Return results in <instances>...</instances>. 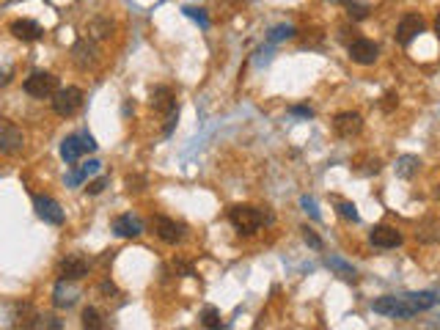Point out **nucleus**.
<instances>
[{"instance_id":"1","label":"nucleus","mask_w":440,"mask_h":330,"mask_svg":"<svg viewBox=\"0 0 440 330\" xmlns=\"http://www.w3.org/2000/svg\"><path fill=\"white\" fill-rule=\"evenodd\" d=\"M440 300L438 292H407V294H385V297H377L372 303V311L375 314H382V316H391V319H410L416 316L419 311L432 309Z\"/></svg>"},{"instance_id":"2","label":"nucleus","mask_w":440,"mask_h":330,"mask_svg":"<svg viewBox=\"0 0 440 330\" xmlns=\"http://www.w3.org/2000/svg\"><path fill=\"white\" fill-rule=\"evenodd\" d=\"M229 220H231V226L237 228L240 234H245V237L256 234V231L262 228V223H264V220H267V223H273V218H270V215L264 218V212H262V209H256V206H248V204L231 206Z\"/></svg>"},{"instance_id":"3","label":"nucleus","mask_w":440,"mask_h":330,"mask_svg":"<svg viewBox=\"0 0 440 330\" xmlns=\"http://www.w3.org/2000/svg\"><path fill=\"white\" fill-rule=\"evenodd\" d=\"M80 107H83V91L77 85H66V88H58L53 94V110L63 119L75 116Z\"/></svg>"},{"instance_id":"4","label":"nucleus","mask_w":440,"mask_h":330,"mask_svg":"<svg viewBox=\"0 0 440 330\" xmlns=\"http://www.w3.org/2000/svg\"><path fill=\"white\" fill-rule=\"evenodd\" d=\"M25 94H31V97H36V100H50L58 88H61V82L55 75H50V72H33L31 78H25Z\"/></svg>"},{"instance_id":"5","label":"nucleus","mask_w":440,"mask_h":330,"mask_svg":"<svg viewBox=\"0 0 440 330\" xmlns=\"http://www.w3.org/2000/svg\"><path fill=\"white\" fill-rule=\"evenodd\" d=\"M94 149H97L94 135L77 132V135H69V138H63L61 141V157L66 163H77L85 151H94Z\"/></svg>"},{"instance_id":"6","label":"nucleus","mask_w":440,"mask_h":330,"mask_svg":"<svg viewBox=\"0 0 440 330\" xmlns=\"http://www.w3.org/2000/svg\"><path fill=\"white\" fill-rule=\"evenodd\" d=\"M33 206H36V215L42 218L44 223H50V226H63L66 215H63L61 204H58L55 198H50V196H33Z\"/></svg>"},{"instance_id":"7","label":"nucleus","mask_w":440,"mask_h":330,"mask_svg":"<svg viewBox=\"0 0 440 330\" xmlns=\"http://www.w3.org/2000/svg\"><path fill=\"white\" fill-rule=\"evenodd\" d=\"M151 226L157 231V237H160L163 243H168V245H176V243H182V237H185V226L176 223V220H171V218H163V215L151 218Z\"/></svg>"},{"instance_id":"8","label":"nucleus","mask_w":440,"mask_h":330,"mask_svg":"<svg viewBox=\"0 0 440 330\" xmlns=\"http://www.w3.org/2000/svg\"><path fill=\"white\" fill-rule=\"evenodd\" d=\"M80 300V287L69 278H58V284L53 289V303L55 309H72Z\"/></svg>"},{"instance_id":"9","label":"nucleus","mask_w":440,"mask_h":330,"mask_svg":"<svg viewBox=\"0 0 440 330\" xmlns=\"http://www.w3.org/2000/svg\"><path fill=\"white\" fill-rule=\"evenodd\" d=\"M22 146H25V138L22 132L9 122H0V154H17Z\"/></svg>"},{"instance_id":"10","label":"nucleus","mask_w":440,"mask_h":330,"mask_svg":"<svg viewBox=\"0 0 440 330\" xmlns=\"http://www.w3.org/2000/svg\"><path fill=\"white\" fill-rule=\"evenodd\" d=\"M419 33H424V20H421L419 14H404L397 25V41L402 47H407L410 41L416 39Z\"/></svg>"},{"instance_id":"11","label":"nucleus","mask_w":440,"mask_h":330,"mask_svg":"<svg viewBox=\"0 0 440 330\" xmlns=\"http://www.w3.org/2000/svg\"><path fill=\"white\" fill-rule=\"evenodd\" d=\"M377 55L380 50L372 39H355L350 44V58L355 63H360V66H372V63L377 61Z\"/></svg>"},{"instance_id":"12","label":"nucleus","mask_w":440,"mask_h":330,"mask_svg":"<svg viewBox=\"0 0 440 330\" xmlns=\"http://www.w3.org/2000/svg\"><path fill=\"white\" fill-rule=\"evenodd\" d=\"M333 129L336 135H341V138H353L363 129V119H360V113H353V110L338 113L333 119Z\"/></svg>"},{"instance_id":"13","label":"nucleus","mask_w":440,"mask_h":330,"mask_svg":"<svg viewBox=\"0 0 440 330\" xmlns=\"http://www.w3.org/2000/svg\"><path fill=\"white\" fill-rule=\"evenodd\" d=\"M369 243H372L375 247L388 250V247H399V245H402V234H399L394 226H375V228H372V234H369Z\"/></svg>"},{"instance_id":"14","label":"nucleus","mask_w":440,"mask_h":330,"mask_svg":"<svg viewBox=\"0 0 440 330\" xmlns=\"http://www.w3.org/2000/svg\"><path fill=\"white\" fill-rule=\"evenodd\" d=\"M58 275L69 278V281H80L83 275H88V259H83V256H66L58 265Z\"/></svg>"},{"instance_id":"15","label":"nucleus","mask_w":440,"mask_h":330,"mask_svg":"<svg viewBox=\"0 0 440 330\" xmlns=\"http://www.w3.org/2000/svg\"><path fill=\"white\" fill-rule=\"evenodd\" d=\"M9 31L22 41H39L44 36V28L33 20H14L9 25Z\"/></svg>"},{"instance_id":"16","label":"nucleus","mask_w":440,"mask_h":330,"mask_svg":"<svg viewBox=\"0 0 440 330\" xmlns=\"http://www.w3.org/2000/svg\"><path fill=\"white\" fill-rule=\"evenodd\" d=\"M113 231H116L119 237L132 240V237H141V234H144V223H141V218H135V215H119V218L113 220Z\"/></svg>"},{"instance_id":"17","label":"nucleus","mask_w":440,"mask_h":330,"mask_svg":"<svg viewBox=\"0 0 440 330\" xmlns=\"http://www.w3.org/2000/svg\"><path fill=\"white\" fill-rule=\"evenodd\" d=\"M151 107L154 110H160V113H173L176 110V97H173V91L168 88V85H157L154 91H151Z\"/></svg>"},{"instance_id":"18","label":"nucleus","mask_w":440,"mask_h":330,"mask_svg":"<svg viewBox=\"0 0 440 330\" xmlns=\"http://www.w3.org/2000/svg\"><path fill=\"white\" fill-rule=\"evenodd\" d=\"M72 58H75V63H77L80 69H88V66L97 63V47L88 39H80L75 44V50H72Z\"/></svg>"},{"instance_id":"19","label":"nucleus","mask_w":440,"mask_h":330,"mask_svg":"<svg viewBox=\"0 0 440 330\" xmlns=\"http://www.w3.org/2000/svg\"><path fill=\"white\" fill-rule=\"evenodd\" d=\"M100 168H102V163L100 160H88V163H83L80 168H75L69 176H66V185L69 187H77L83 185L88 176H94V174H100Z\"/></svg>"},{"instance_id":"20","label":"nucleus","mask_w":440,"mask_h":330,"mask_svg":"<svg viewBox=\"0 0 440 330\" xmlns=\"http://www.w3.org/2000/svg\"><path fill=\"white\" fill-rule=\"evenodd\" d=\"M325 265H328V270H333L338 278H344V281H350V284H355L358 281V270L353 267L350 262H344L341 256H328Z\"/></svg>"},{"instance_id":"21","label":"nucleus","mask_w":440,"mask_h":330,"mask_svg":"<svg viewBox=\"0 0 440 330\" xmlns=\"http://www.w3.org/2000/svg\"><path fill=\"white\" fill-rule=\"evenodd\" d=\"M419 168H421V160L416 154H402L397 160V176H402V179H413V176L419 174Z\"/></svg>"},{"instance_id":"22","label":"nucleus","mask_w":440,"mask_h":330,"mask_svg":"<svg viewBox=\"0 0 440 330\" xmlns=\"http://www.w3.org/2000/svg\"><path fill=\"white\" fill-rule=\"evenodd\" d=\"M294 33H297V28H294V25H275L273 31L267 33V41H270V44H278V41L292 39Z\"/></svg>"},{"instance_id":"23","label":"nucleus","mask_w":440,"mask_h":330,"mask_svg":"<svg viewBox=\"0 0 440 330\" xmlns=\"http://www.w3.org/2000/svg\"><path fill=\"white\" fill-rule=\"evenodd\" d=\"M416 237H419L421 243H435V240H440V223H435V220H426V223L416 231Z\"/></svg>"},{"instance_id":"24","label":"nucleus","mask_w":440,"mask_h":330,"mask_svg":"<svg viewBox=\"0 0 440 330\" xmlns=\"http://www.w3.org/2000/svg\"><path fill=\"white\" fill-rule=\"evenodd\" d=\"M91 33H94V39H107V36H113V22L94 20L91 22Z\"/></svg>"},{"instance_id":"25","label":"nucleus","mask_w":440,"mask_h":330,"mask_svg":"<svg viewBox=\"0 0 440 330\" xmlns=\"http://www.w3.org/2000/svg\"><path fill=\"white\" fill-rule=\"evenodd\" d=\"M201 325L204 328H220V311L215 309V306H207V309L201 311Z\"/></svg>"},{"instance_id":"26","label":"nucleus","mask_w":440,"mask_h":330,"mask_svg":"<svg viewBox=\"0 0 440 330\" xmlns=\"http://www.w3.org/2000/svg\"><path fill=\"white\" fill-rule=\"evenodd\" d=\"M83 328H91V330L105 328V322H102L100 311H97V309H85V311H83Z\"/></svg>"},{"instance_id":"27","label":"nucleus","mask_w":440,"mask_h":330,"mask_svg":"<svg viewBox=\"0 0 440 330\" xmlns=\"http://www.w3.org/2000/svg\"><path fill=\"white\" fill-rule=\"evenodd\" d=\"M338 215H341L344 220H353V223L360 220V212H358V206L353 204V201H338Z\"/></svg>"},{"instance_id":"28","label":"nucleus","mask_w":440,"mask_h":330,"mask_svg":"<svg viewBox=\"0 0 440 330\" xmlns=\"http://www.w3.org/2000/svg\"><path fill=\"white\" fill-rule=\"evenodd\" d=\"M182 11H185V17L195 20L198 25H201V28H210V17H207V11H204V9H195V6H185Z\"/></svg>"},{"instance_id":"29","label":"nucleus","mask_w":440,"mask_h":330,"mask_svg":"<svg viewBox=\"0 0 440 330\" xmlns=\"http://www.w3.org/2000/svg\"><path fill=\"white\" fill-rule=\"evenodd\" d=\"M344 6L350 9V17H353V20H366V17H369V9H366L363 3H355V0H347Z\"/></svg>"},{"instance_id":"30","label":"nucleus","mask_w":440,"mask_h":330,"mask_svg":"<svg viewBox=\"0 0 440 330\" xmlns=\"http://www.w3.org/2000/svg\"><path fill=\"white\" fill-rule=\"evenodd\" d=\"M300 231H303V240H306V245L314 247V250H322V240H319V234H316L314 228L303 226Z\"/></svg>"},{"instance_id":"31","label":"nucleus","mask_w":440,"mask_h":330,"mask_svg":"<svg viewBox=\"0 0 440 330\" xmlns=\"http://www.w3.org/2000/svg\"><path fill=\"white\" fill-rule=\"evenodd\" d=\"M300 206H303V212H308L314 220H322V215H319V209H316V201L311 196H303V198H300Z\"/></svg>"},{"instance_id":"32","label":"nucleus","mask_w":440,"mask_h":330,"mask_svg":"<svg viewBox=\"0 0 440 330\" xmlns=\"http://www.w3.org/2000/svg\"><path fill=\"white\" fill-rule=\"evenodd\" d=\"M107 185H110V176H100V179L88 182V187H85V190H88L91 196H97V193H102V190H105Z\"/></svg>"},{"instance_id":"33","label":"nucleus","mask_w":440,"mask_h":330,"mask_svg":"<svg viewBox=\"0 0 440 330\" xmlns=\"http://www.w3.org/2000/svg\"><path fill=\"white\" fill-rule=\"evenodd\" d=\"M289 113H292V116H300V119H314V110H311V107H292Z\"/></svg>"},{"instance_id":"34","label":"nucleus","mask_w":440,"mask_h":330,"mask_svg":"<svg viewBox=\"0 0 440 330\" xmlns=\"http://www.w3.org/2000/svg\"><path fill=\"white\" fill-rule=\"evenodd\" d=\"M382 100H385V102H382V110H385V113H388V110H391V107H394V105L399 102V97L394 94V91H391V94H385Z\"/></svg>"},{"instance_id":"35","label":"nucleus","mask_w":440,"mask_h":330,"mask_svg":"<svg viewBox=\"0 0 440 330\" xmlns=\"http://www.w3.org/2000/svg\"><path fill=\"white\" fill-rule=\"evenodd\" d=\"M435 33H438V39H440V14H438V20H435Z\"/></svg>"},{"instance_id":"36","label":"nucleus","mask_w":440,"mask_h":330,"mask_svg":"<svg viewBox=\"0 0 440 330\" xmlns=\"http://www.w3.org/2000/svg\"><path fill=\"white\" fill-rule=\"evenodd\" d=\"M435 198H438V201H440V185L435 187Z\"/></svg>"},{"instance_id":"37","label":"nucleus","mask_w":440,"mask_h":330,"mask_svg":"<svg viewBox=\"0 0 440 330\" xmlns=\"http://www.w3.org/2000/svg\"><path fill=\"white\" fill-rule=\"evenodd\" d=\"M331 3H347V0H331Z\"/></svg>"}]
</instances>
